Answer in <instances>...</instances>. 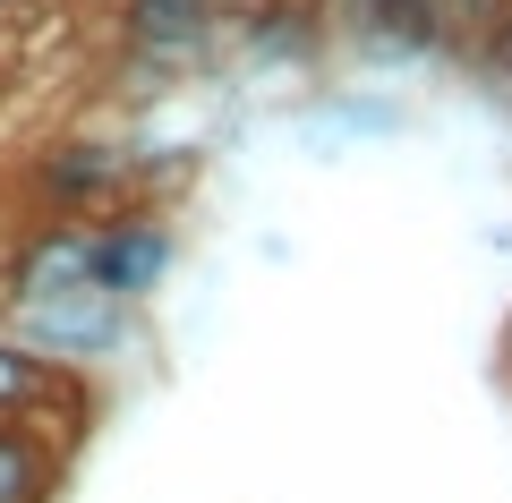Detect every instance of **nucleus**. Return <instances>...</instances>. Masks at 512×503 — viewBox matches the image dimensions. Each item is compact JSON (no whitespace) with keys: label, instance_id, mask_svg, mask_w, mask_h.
I'll list each match as a JSON object with an SVG mask.
<instances>
[{"label":"nucleus","instance_id":"nucleus-1","mask_svg":"<svg viewBox=\"0 0 512 503\" xmlns=\"http://www.w3.org/2000/svg\"><path fill=\"white\" fill-rule=\"evenodd\" d=\"M120 18V52L137 77L171 86V77H197L231 52V0H111Z\"/></svg>","mask_w":512,"mask_h":503},{"label":"nucleus","instance_id":"nucleus-2","mask_svg":"<svg viewBox=\"0 0 512 503\" xmlns=\"http://www.w3.org/2000/svg\"><path fill=\"white\" fill-rule=\"evenodd\" d=\"M180 265V222L163 205H120V214L86 222V282L120 307H146Z\"/></svg>","mask_w":512,"mask_h":503},{"label":"nucleus","instance_id":"nucleus-3","mask_svg":"<svg viewBox=\"0 0 512 503\" xmlns=\"http://www.w3.org/2000/svg\"><path fill=\"white\" fill-rule=\"evenodd\" d=\"M35 197L52 222H103L120 205H154L146 197V162L120 154V145H94V137H69L35 162Z\"/></svg>","mask_w":512,"mask_h":503},{"label":"nucleus","instance_id":"nucleus-4","mask_svg":"<svg viewBox=\"0 0 512 503\" xmlns=\"http://www.w3.org/2000/svg\"><path fill=\"white\" fill-rule=\"evenodd\" d=\"M69 452V435L35 427V418H0V503H60Z\"/></svg>","mask_w":512,"mask_h":503},{"label":"nucleus","instance_id":"nucleus-5","mask_svg":"<svg viewBox=\"0 0 512 503\" xmlns=\"http://www.w3.org/2000/svg\"><path fill=\"white\" fill-rule=\"evenodd\" d=\"M325 120H342L350 137H384V128H402V103H376V94H325Z\"/></svg>","mask_w":512,"mask_h":503},{"label":"nucleus","instance_id":"nucleus-6","mask_svg":"<svg viewBox=\"0 0 512 503\" xmlns=\"http://www.w3.org/2000/svg\"><path fill=\"white\" fill-rule=\"evenodd\" d=\"M470 69H478V77H487V86H495V94H504V103H512V9H495V26H487V35H478Z\"/></svg>","mask_w":512,"mask_h":503},{"label":"nucleus","instance_id":"nucleus-7","mask_svg":"<svg viewBox=\"0 0 512 503\" xmlns=\"http://www.w3.org/2000/svg\"><path fill=\"white\" fill-rule=\"evenodd\" d=\"M325 9V26H333V43H359L367 26H384L393 9H410V0H316Z\"/></svg>","mask_w":512,"mask_h":503},{"label":"nucleus","instance_id":"nucleus-8","mask_svg":"<svg viewBox=\"0 0 512 503\" xmlns=\"http://www.w3.org/2000/svg\"><path fill=\"white\" fill-rule=\"evenodd\" d=\"M248 9H256V0H231V18H248Z\"/></svg>","mask_w":512,"mask_h":503},{"label":"nucleus","instance_id":"nucleus-9","mask_svg":"<svg viewBox=\"0 0 512 503\" xmlns=\"http://www.w3.org/2000/svg\"><path fill=\"white\" fill-rule=\"evenodd\" d=\"M0 9H9V0H0Z\"/></svg>","mask_w":512,"mask_h":503},{"label":"nucleus","instance_id":"nucleus-10","mask_svg":"<svg viewBox=\"0 0 512 503\" xmlns=\"http://www.w3.org/2000/svg\"><path fill=\"white\" fill-rule=\"evenodd\" d=\"M504 9H512V0H504Z\"/></svg>","mask_w":512,"mask_h":503}]
</instances>
